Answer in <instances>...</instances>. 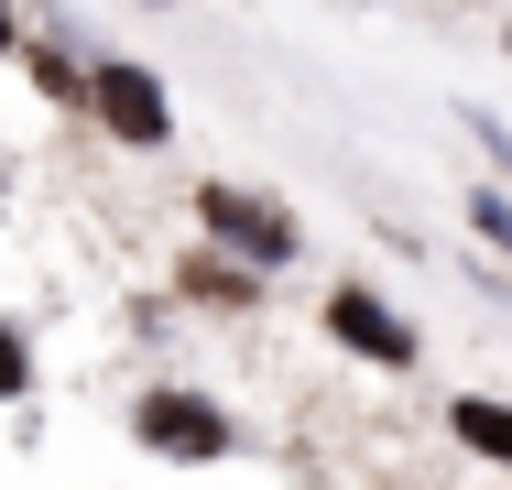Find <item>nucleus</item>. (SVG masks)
Returning a JSON list of instances; mask_svg holds the SVG:
<instances>
[{"label":"nucleus","mask_w":512,"mask_h":490,"mask_svg":"<svg viewBox=\"0 0 512 490\" xmlns=\"http://www.w3.org/2000/svg\"><path fill=\"white\" fill-rule=\"evenodd\" d=\"M197 229L229 251V262H251V273H273V262H295V251H306V218H295L284 196L229 186V175H207V186H197Z\"/></svg>","instance_id":"nucleus-1"},{"label":"nucleus","mask_w":512,"mask_h":490,"mask_svg":"<svg viewBox=\"0 0 512 490\" xmlns=\"http://www.w3.org/2000/svg\"><path fill=\"white\" fill-rule=\"evenodd\" d=\"M88 109H99V131L120 153H164L175 142V98H164V77L142 55H88Z\"/></svg>","instance_id":"nucleus-2"},{"label":"nucleus","mask_w":512,"mask_h":490,"mask_svg":"<svg viewBox=\"0 0 512 490\" xmlns=\"http://www.w3.org/2000/svg\"><path fill=\"white\" fill-rule=\"evenodd\" d=\"M327 338H338V349H360V360H393V371L414 360V327H404L371 284H338V294H327Z\"/></svg>","instance_id":"nucleus-3"},{"label":"nucleus","mask_w":512,"mask_h":490,"mask_svg":"<svg viewBox=\"0 0 512 490\" xmlns=\"http://www.w3.org/2000/svg\"><path fill=\"white\" fill-rule=\"evenodd\" d=\"M142 447H164V458H218L229 425H218L207 392H153V403H142Z\"/></svg>","instance_id":"nucleus-4"},{"label":"nucleus","mask_w":512,"mask_h":490,"mask_svg":"<svg viewBox=\"0 0 512 490\" xmlns=\"http://www.w3.org/2000/svg\"><path fill=\"white\" fill-rule=\"evenodd\" d=\"M447 425H458V447H480V458H502V469H512V403L458 392V403H447Z\"/></svg>","instance_id":"nucleus-5"},{"label":"nucleus","mask_w":512,"mask_h":490,"mask_svg":"<svg viewBox=\"0 0 512 490\" xmlns=\"http://www.w3.org/2000/svg\"><path fill=\"white\" fill-rule=\"evenodd\" d=\"M469 229H491V240L512 251V196H502V186H480V196H469Z\"/></svg>","instance_id":"nucleus-6"},{"label":"nucleus","mask_w":512,"mask_h":490,"mask_svg":"<svg viewBox=\"0 0 512 490\" xmlns=\"http://www.w3.org/2000/svg\"><path fill=\"white\" fill-rule=\"evenodd\" d=\"M33 382V349H22V327H0V403Z\"/></svg>","instance_id":"nucleus-7"},{"label":"nucleus","mask_w":512,"mask_h":490,"mask_svg":"<svg viewBox=\"0 0 512 490\" xmlns=\"http://www.w3.org/2000/svg\"><path fill=\"white\" fill-rule=\"evenodd\" d=\"M11 55H22V11L0 0V66H11Z\"/></svg>","instance_id":"nucleus-8"},{"label":"nucleus","mask_w":512,"mask_h":490,"mask_svg":"<svg viewBox=\"0 0 512 490\" xmlns=\"http://www.w3.org/2000/svg\"><path fill=\"white\" fill-rule=\"evenodd\" d=\"M142 11H175V0H142Z\"/></svg>","instance_id":"nucleus-9"},{"label":"nucleus","mask_w":512,"mask_h":490,"mask_svg":"<svg viewBox=\"0 0 512 490\" xmlns=\"http://www.w3.org/2000/svg\"><path fill=\"white\" fill-rule=\"evenodd\" d=\"M502 55H512V22H502Z\"/></svg>","instance_id":"nucleus-10"}]
</instances>
